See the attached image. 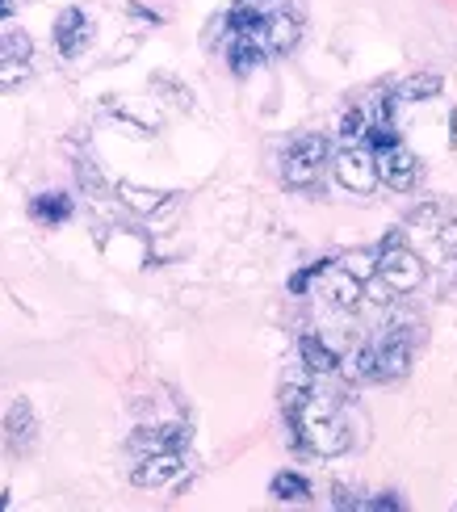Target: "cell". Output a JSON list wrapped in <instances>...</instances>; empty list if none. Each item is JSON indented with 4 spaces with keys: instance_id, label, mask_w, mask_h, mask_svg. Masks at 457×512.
Returning <instances> with one entry per match:
<instances>
[{
    "instance_id": "1",
    "label": "cell",
    "mask_w": 457,
    "mask_h": 512,
    "mask_svg": "<svg viewBox=\"0 0 457 512\" xmlns=\"http://www.w3.org/2000/svg\"><path fill=\"white\" fill-rule=\"evenodd\" d=\"M290 424L294 437L319 458H340L353 450V420H348V408L336 391H307L290 412Z\"/></svg>"
},
{
    "instance_id": "2",
    "label": "cell",
    "mask_w": 457,
    "mask_h": 512,
    "mask_svg": "<svg viewBox=\"0 0 457 512\" xmlns=\"http://www.w3.org/2000/svg\"><path fill=\"white\" fill-rule=\"evenodd\" d=\"M374 277L390 290V294H411L420 290L424 282V261L420 252L407 244L403 231H395V236H386L382 248H378V261H374Z\"/></svg>"
},
{
    "instance_id": "3",
    "label": "cell",
    "mask_w": 457,
    "mask_h": 512,
    "mask_svg": "<svg viewBox=\"0 0 457 512\" xmlns=\"http://www.w3.org/2000/svg\"><path fill=\"white\" fill-rule=\"evenodd\" d=\"M332 160V143L323 135H302L290 143L286 164H281V177L290 189H315L323 181V168Z\"/></svg>"
},
{
    "instance_id": "4",
    "label": "cell",
    "mask_w": 457,
    "mask_h": 512,
    "mask_svg": "<svg viewBox=\"0 0 457 512\" xmlns=\"http://www.w3.org/2000/svg\"><path fill=\"white\" fill-rule=\"evenodd\" d=\"M369 353H374V382L403 378L411 370V357H416V328L411 324L386 328L374 345H369Z\"/></svg>"
},
{
    "instance_id": "5",
    "label": "cell",
    "mask_w": 457,
    "mask_h": 512,
    "mask_svg": "<svg viewBox=\"0 0 457 512\" xmlns=\"http://www.w3.org/2000/svg\"><path fill=\"white\" fill-rule=\"evenodd\" d=\"M328 164H332L340 189H348V194H361V198H365V194H374V189L382 185V181H378L374 152H369V147H361V143H344Z\"/></svg>"
},
{
    "instance_id": "6",
    "label": "cell",
    "mask_w": 457,
    "mask_h": 512,
    "mask_svg": "<svg viewBox=\"0 0 457 512\" xmlns=\"http://www.w3.org/2000/svg\"><path fill=\"white\" fill-rule=\"evenodd\" d=\"M374 164H378V181H386V189H395V194H411L420 185V160L411 147H403V139L374 147Z\"/></svg>"
},
{
    "instance_id": "7",
    "label": "cell",
    "mask_w": 457,
    "mask_h": 512,
    "mask_svg": "<svg viewBox=\"0 0 457 512\" xmlns=\"http://www.w3.org/2000/svg\"><path fill=\"white\" fill-rule=\"evenodd\" d=\"M252 34H256L260 47H265V55H290L298 47V38H302V26H298L294 13L273 9V13L260 17V26Z\"/></svg>"
},
{
    "instance_id": "8",
    "label": "cell",
    "mask_w": 457,
    "mask_h": 512,
    "mask_svg": "<svg viewBox=\"0 0 457 512\" xmlns=\"http://www.w3.org/2000/svg\"><path fill=\"white\" fill-rule=\"evenodd\" d=\"M181 471H185L181 450H160V454L135 458V471H130V479H135V487H168L172 479H181Z\"/></svg>"
},
{
    "instance_id": "9",
    "label": "cell",
    "mask_w": 457,
    "mask_h": 512,
    "mask_svg": "<svg viewBox=\"0 0 457 512\" xmlns=\"http://www.w3.org/2000/svg\"><path fill=\"white\" fill-rule=\"evenodd\" d=\"M319 294L328 298V307H336V311H353L357 307V298H361V282L348 269H340V265H319Z\"/></svg>"
},
{
    "instance_id": "10",
    "label": "cell",
    "mask_w": 457,
    "mask_h": 512,
    "mask_svg": "<svg viewBox=\"0 0 457 512\" xmlns=\"http://www.w3.org/2000/svg\"><path fill=\"white\" fill-rule=\"evenodd\" d=\"M93 42V21H89V13L84 9H63L59 13V21H55V47H59V55H80L84 47Z\"/></svg>"
},
{
    "instance_id": "11",
    "label": "cell",
    "mask_w": 457,
    "mask_h": 512,
    "mask_svg": "<svg viewBox=\"0 0 457 512\" xmlns=\"http://www.w3.org/2000/svg\"><path fill=\"white\" fill-rule=\"evenodd\" d=\"M189 441V429L185 424H147L130 437V454L143 458V454H160V450H181Z\"/></svg>"
},
{
    "instance_id": "12",
    "label": "cell",
    "mask_w": 457,
    "mask_h": 512,
    "mask_svg": "<svg viewBox=\"0 0 457 512\" xmlns=\"http://www.w3.org/2000/svg\"><path fill=\"white\" fill-rule=\"evenodd\" d=\"M38 441V420H34V408L26 399H17L13 408L5 412V445L13 454H30Z\"/></svg>"
},
{
    "instance_id": "13",
    "label": "cell",
    "mask_w": 457,
    "mask_h": 512,
    "mask_svg": "<svg viewBox=\"0 0 457 512\" xmlns=\"http://www.w3.org/2000/svg\"><path fill=\"white\" fill-rule=\"evenodd\" d=\"M265 59H269V55H265V47L256 42V34H235V38H231L227 63H231V72H235V76H252Z\"/></svg>"
},
{
    "instance_id": "14",
    "label": "cell",
    "mask_w": 457,
    "mask_h": 512,
    "mask_svg": "<svg viewBox=\"0 0 457 512\" xmlns=\"http://www.w3.org/2000/svg\"><path fill=\"white\" fill-rule=\"evenodd\" d=\"M298 353H302V366H307L311 374H319V378H328V374L340 370V357L332 353L328 340H319V336H302Z\"/></svg>"
},
{
    "instance_id": "15",
    "label": "cell",
    "mask_w": 457,
    "mask_h": 512,
    "mask_svg": "<svg viewBox=\"0 0 457 512\" xmlns=\"http://www.w3.org/2000/svg\"><path fill=\"white\" fill-rule=\"evenodd\" d=\"M30 215H34L42 227H59V223L72 219V198L59 194V189H51V194H38V198L30 202Z\"/></svg>"
},
{
    "instance_id": "16",
    "label": "cell",
    "mask_w": 457,
    "mask_h": 512,
    "mask_svg": "<svg viewBox=\"0 0 457 512\" xmlns=\"http://www.w3.org/2000/svg\"><path fill=\"white\" fill-rule=\"evenodd\" d=\"M449 215V206L445 202H424L420 210H411L407 215V236H416V240H432L437 236V227L441 219Z\"/></svg>"
},
{
    "instance_id": "17",
    "label": "cell",
    "mask_w": 457,
    "mask_h": 512,
    "mask_svg": "<svg viewBox=\"0 0 457 512\" xmlns=\"http://www.w3.org/2000/svg\"><path fill=\"white\" fill-rule=\"evenodd\" d=\"M118 198L135 210V215H151V210H160L168 202V194H160V189H139V185H118Z\"/></svg>"
},
{
    "instance_id": "18",
    "label": "cell",
    "mask_w": 457,
    "mask_h": 512,
    "mask_svg": "<svg viewBox=\"0 0 457 512\" xmlns=\"http://www.w3.org/2000/svg\"><path fill=\"white\" fill-rule=\"evenodd\" d=\"M269 492H273L277 500H286V504H298V500H307V496H311V483L302 479L298 471H281V475H273Z\"/></svg>"
},
{
    "instance_id": "19",
    "label": "cell",
    "mask_w": 457,
    "mask_h": 512,
    "mask_svg": "<svg viewBox=\"0 0 457 512\" xmlns=\"http://www.w3.org/2000/svg\"><path fill=\"white\" fill-rule=\"evenodd\" d=\"M437 93H441V76L424 72V76L403 80V84H399V93H395V101H428V97H437Z\"/></svg>"
},
{
    "instance_id": "20",
    "label": "cell",
    "mask_w": 457,
    "mask_h": 512,
    "mask_svg": "<svg viewBox=\"0 0 457 512\" xmlns=\"http://www.w3.org/2000/svg\"><path fill=\"white\" fill-rule=\"evenodd\" d=\"M34 76V68H30V59H0V93H13V89H21Z\"/></svg>"
},
{
    "instance_id": "21",
    "label": "cell",
    "mask_w": 457,
    "mask_h": 512,
    "mask_svg": "<svg viewBox=\"0 0 457 512\" xmlns=\"http://www.w3.org/2000/svg\"><path fill=\"white\" fill-rule=\"evenodd\" d=\"M34 55V42L26 30H5L0 34V59H30Z\"/></svg>"
},
{
    "instance_id": "22",
    "label": "cell",
    "mask_w": 457,
    "mask_h": 512,
    "mask_svg": "<svg viewBox=\"0 0 457 512\" xmlns=\"http://www.w3.org/2000/svg\"><path fill=\"white\" fill-rule=\"evenodd\" d=\"M76 173H80L84 194H93V198H105V194H110V185H105V177L97 173V164H93V160H80V164H76Z\"/></svg>"
},
{
    "instance_id": "23",
    "label": "cell",
    "mask_w": 457,
    "mask_h": 512,
    "mask_svg": "<svg viewBox=\"0 0 457 512\" xmlns=\"http://www.w3.org/2000/svg\"><path fill=\"white\" fill-rule=\"evenodd\" d=\"M365 131H369L365 110H348V114L340 118V139H344V143H361V139H365Z\"/></svg>"
},
{
    "instance_id": "24",
    "label": "cell",
    "mask_w": 457,
    "mask_h": 512,
    "mask_svg": "<svg viewBox=\"0 0 457 512\" xmlns=\"http://www.w3.org/2000/svg\"><path fill=\"white\" fill-rule=\"evenodd\" d=\"M441 244V252L445 256H457V210H449V215L441 219V227H437V236H432Z\"/></svg>"
},
{
    "instance_id": "25",
    "label": "cell",
    "mask_w": 457,
    "mask_h": 512,
    "mask_svg": "<svg viewBox=\"0 0 457 512\" xmlns=\"http://www.w3.org/2000/svg\"><path fill=\"white\" fill-rule=\"evenodd\" d=\"M156 84H160V89H172L168 97H172V101H177V105H181V110H189V105H193L189 89H185V84H177V80H172V76H156Z\"/></svg>"
},
{
    "instance_id": "26",
    "label": "cell",
    "mask_w": 457,
    "mask_h": 512,
    "mask_svg": "<svg viewBox=\"0 0 457 512\" xmlns=\"http://www.w3.org/2000/svg\"><path fill=\"white\" fill-rule=\"evenodd\" d=\"M239 5H248V9H256V13H273L281 0H239Z\"/></svg>"
},
{
    "instance_id": "27",
    "label": "cell",
    "mask_w": 457,
    "mask_h": 512,
    "mask_svg": "<svg viewBox=\"0 0 457 512\" xmlns=\"http://www.w3.org/2000/svg\"><path fill=\"white\" fill-rule=\"evenodd\" d=\"M9 13H13V0H0V21H5Z\"/></svg>"
}]
</instances>
